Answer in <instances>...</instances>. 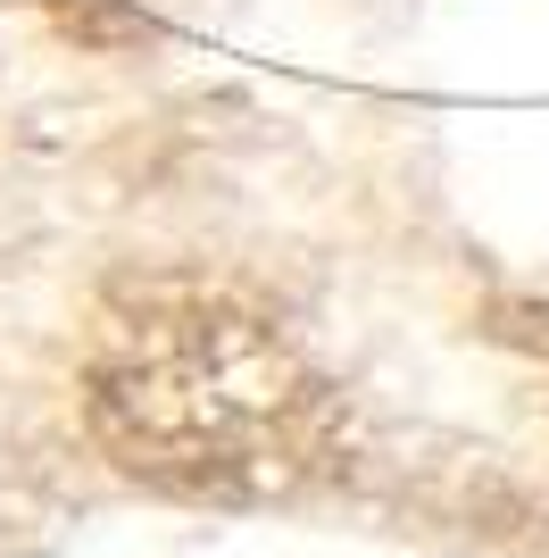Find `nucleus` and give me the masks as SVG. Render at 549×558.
I'll return each instance as SVG.
<instances>
[]
</instances>
